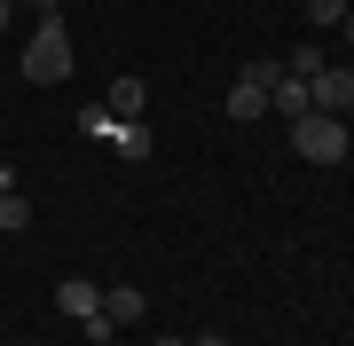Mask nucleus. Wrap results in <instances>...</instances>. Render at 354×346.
Segmentation results:
<instances>
[{"instance_id":"16","label":"nucleus","mask_w":354,"mask_h":346,"mask_svg":"<svg viewBox=\"0 0 354 346\" xmlns=\"http://www.w3.org/2000/svg\"><path fill=\"white\" fill-rule=\"evenodd\" d=\"M197 346H228V338H221V331H205V338H197Z\"/></svg>"},{"instance_id":"3","label":"nucleus","mask_w":354,"mask_h":346,"mask_svg":"<svg viewBox=\"0 0 354 346\" xmlns=\"http://www.w3.org/2000/svg\"><path fill=\"white\" fill-rule=\"evenodd\" d=\"M307 103L330 110V118H346V110H354V71H346V64H323L315 79H307Z\"/></svg>"},{"instance_id":"12","label":"nucleus","mask_w":354,"mask_h":346,"mask_svg":"<svg viewBox=\"0 0 354 346\" xmlns=\"http://www.w3.org/2000/svg\"><path fill=\"white\" fill-rule=\"evenodd\" d=\"M79 331H87V338H95V346H111V338H118V323H111V315H102V307H95V315H87V323H79Z\"/></svg>"},{"instance_id":"11","label":"nucleus","mask_w":354,"mask_h":346,"mask_svg":"<svg viewBox=\"0 0 354 346\" xmlns=\"http://www.w3.org/2000/svg\"><path fill=\"white\" fill-rule=\"evenodd\" d=\"M283 71H291V79H315V71H323V48H291Z\"/></svg>"},{"instance_id":"6","label":"nucleus","mask_w":354,"mask_h":346,"mask_svg":"<svg viewBox=\"0 0 354 346\" xmlns=\"http://www.w3.org/2000/svg\"><path fill=\"white\" fill-rule=\"evenodd\" d=\"M142 103H150V87H142L134 71H118V79H111V103H102V110H111V118H142Z\"/></svg>"},{"instance_id":"9","label":"nucleus","mask_w":354,"mask_h":346,"mask_svg":"<svg viewBox=\"0 0 354 346\" xmlns=\"http://www.w3.org/2000/svg\"><path fill=\"white\" fill-rule=\"evenodd\" d=\"M16 229H32V197H24V189L0 197V236H16Z\"/></svg>"},{"instance_id":"1","label":"nucleus","mask_w":354,"mask_h":346,"mask_svg":"<svg viewBox=\"0 0 354 346\" xmlns=\"http://www.w3.org/2000/svg\"><path fill=\"white\" fill-rule=\"evenodd\" d=\"M24 79H32V87L71 79V32H64V16H39V32L24 39Z\"/></svg>"},{"instance_id":"10","label":"nucleus","mask_w":354,"mask_h":346,"mask_svg":"<svg viewBox=\"0 0 354 346\" xmlns=\"http://www.w3.org/2000/svg\"><path fill=\"white\" fill-rule=\"evenodd\" d=\"M346 16H354V8H346V0H307V24H315V32H339V24H346Z\"/></svg>"},{"instance_id":"2","label":"nucleus","mask_w":354,"mask_h":346,"mask_svg":"<svg viewBox=\"0 0 354 346\" xmlns=\"http://www.w3.org/2000/svg\"><path fill=\"white\" fill-rule=\"evenodd\" d=\"M291 150H299L307 166H339V157L354 150V142H346V118H330V110H299V118H291Z\"/></svg>"},{"instance_id":"4","label":"nucleus","mask_w":354,"mask_h":346,"mask_svg":"<svg viewBox=\"0 0 354 346\" xmlns=\"http://www.w3.org/2000/svg\"><path fill=\"white\" fill-rule=\"evenodd\" d=\"M221 110H228V118H244V126H252V118L268 110V87H260L252 71H236V87H228V103H221Z\"/></svg>"},{"instance_id":"17","label":"nucleus","mask_w":354,"mask_h":346,"mask_svg":"<svg viewBox=\"0 0 354 346\" xmlns=\"http://www.w3.org/2000/svg\"><path fill=\"white\" fill-rule=\"evenodd\" d=\"M339 32H346V48H354V16H346V24H339Z\"/></svg>"},{"instance_id":"5","label":"nucleus","mask_w":354,"mask_h":346,"mask_svg":"<svg viewBox=\"0 0 354 346\" xmlns=\"http://www.w3.org/2000/svg\"><path fill=\"white\" fill-rule=\"evenodd\" d=\"M55 307H64L71 323H87V315L102 307V291H95V283H87V276H64V283H55Z\"/></svg>"},{"instance_id":"8","label":"nucleus","mask_w":354,"mask_h":346,"mask_svg":"<svg viewBox=\"0 0 354 346\" xmlns=\"http://www.w3.org/2000/svg\"><path fill=\"white\" fill-rule=\"evenodd\" d=\"M111 142H118V157H150V126H142V118H118Z\"/></svg>"},{"instance_id":"7","label":"nucleus","mask_w":354,"mask_h":346,"mask_svg":"<svg viewBox=\"0 0 354 346\" xmlns=\"http://www.w3.org/2000/svg\"><path fill=\"white\" fill-rule=\"evenodd\" d=\"M102 315H111L118 331H127V323H142V315H150V299H142L134 283H118V291H102Z\"/></svg>"},{"instance_id":"15","label":"nucleus","mask_w":354,"mask_h":346,"mask_svg":"<svg viewBox=\"0 0 354 346\" xmlns=\"http://www.w3.org/2000/svg\"><path fill=\"white\" fill-rule=\"evenodd\" d=\"M8 16H16V0H0V32H8Z\"/></svg>"},{"instance_id":"18","label":"nucleus","mask_w":354,"mask_h":346,"mask_svg":"<svg viewBox=\"0 0 354 346\" xmlns=\"http://www.w3.org/2000/svg\"><path fill=\"white\" fill-rule=\"evenodd\" d=\"M158 346H189V338H158Z\"/></svg>"},{"instance_id":"13","label":"nucleus","mask_w":354,"mask_h":346,"mask_svg":"<svg viewBox=\"0 0 354 346\" xmlns=\"http://www.w3.org/2000/svg\"><path fill=\"white\" fill-rule=\"evenodd\" d=\"M32 8H39V16H64V0H32Z\"/></svg>"},{"instance_id":"14","label":"nucleus","mask_w":354,"mask_h":346,"mask_svg":"<svg viewBox=\"0 0 354 346\" xmlns=\"http://www.w3.org/2000/svg\"><path fill=\"white\" fill-rule=\"evenodd\" d=\"M8 189H16V166H0V197H8Z\"/></svg>"}]
</instances>
